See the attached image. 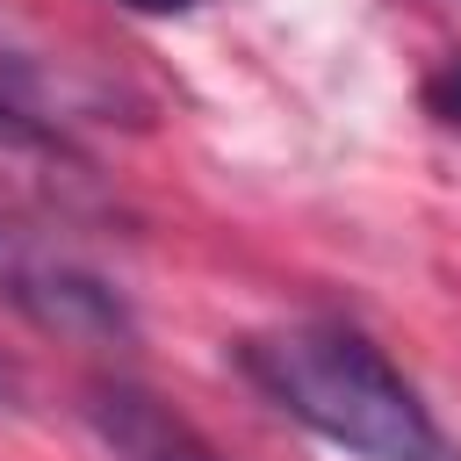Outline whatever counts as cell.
<instances>
[{
    "instance_id": "obj_4",
    "label": "cell",
    "mask_w": 461,
    "mask_h": 461,
    "mask_svg": "<svg viewBox=\"0 0 461 461\" xmlns=\"http://www.w3.org/2000/svg\"><path fill=\"white\" fill-rule=\"evenodd\" d=\"M86 108H94V86H79L36 43H22L14 29H0V122H50V130H65Z\"/></svg>"
},
{
    "instance_id": "obj_3",
    "label": "cell",
    "mask_w": 461,
    "mask_h": 461,
    "mask_svg": "<svg viewBox=\"0 0 461 461\" xmlns=\"http://www.w3.org/2000/svg\"><path fill=\"white\" fill-rule=\"evenodd\" d=\"M86 425L108 461H223L180 411H166L137 382H94L86 389Z\"/></svg>"
},
{
    "instance_id": "obj_6",
    "label": "cell",
    "mask_w": 461,
    "mask_h": 461,
    "mask_svg": "<svg viewBox=\"0 0 461 461\" xmlns=\"http://www.w3.org/2000/svg\"><path fill=\"white\" fill-rule=\"evenodd\" d=\"M130 14H194L202 0H122Z\"/></svg>"
},
{
    "instance_id": "obj_2",
    "label": "cell",
    "mask_w": 461,
    "mask_h": 461,
    "mask_svg": "<svg viewBox=\"0 0 461 461\" xmlns=\"http://www.w3.org/2000/svg\"><path fill=\"white\" fill-rule=\"evenodd\" d=\"M0 303L22 310L36 331L79 339V346H130L137 339L130 295L101 267H86L72 245H58L50 230H36L7 209H0Z\"/></svg>"
},
{
    "instance_id": "obj_7",
    "label": "cell",
    "mask_w": 461,
    "mask_h": 461,
    "mask_svg": "<svg viewBox=\"0 0 461 461\" xmlns=\"http://www.w3.org/2000/svg\"><path fill=\"white\" fill-rule=\"evenodd\" d=\"M7 403H14V367L0 360V411H7Z\"/></svg>"
},
{
    "instance_id": "obj_5",
    "label": "cell",
    "mask_w": 461,
    "mask_h": 461,
    "mask_svg": "<svg viewBox=\"0 0 461 461\" xmlns=\"http://www.w3.org/2000/svg\"><path fill=\"white\" fill-rule=\"evenodd\" d=\"M425 108H432L447 130H461V58H447V65L425 79Z\"/></svg>"
},
{
    "instance_id": "obj_1",
    "label": "cell",
    "mask_w": 461,
    "mask_h": 461,
    "mask_svg": "<svg viewBox=\"0 0 461 461\" xmlns=\"http://www.w3.org/2000/svg\"><path fill=\"white\" fill-rule=\"evenodd\" d=\"M245 382L353 461H454L411 375L353 324H274L238 339Z\"/></svg>"
}]
</instances>
